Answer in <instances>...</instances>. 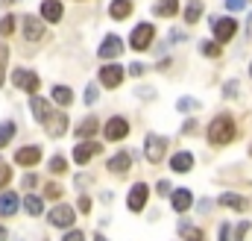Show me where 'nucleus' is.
Returning <instances> with one entry per match:
<instances>
[{"label": "nucleus", "instance_id": "bb28decb", "mask_svg": "<svg viewBox=\"0 0 252 241\" xmlns=\"http://www.w3.org/2000/svg\"><path fill=\"white\" fill-rule=\"evenodd\" d=\"M15 129H18V126H15L12 120H3V123H0V150L15 138Z\"/></svg>", "mask_w": 252, "mask_h": 241}, {"label": "nucleus", "instance_id": "0eeeda50", "mask_svg": "<svg viewBox=\"0 0 252 241\" xmlns=\"http://www.w3.org/2000/svg\"><path fill=\"white\" fill-rule=\"evenodd\" d=\"M47 218H50V224H53V227H59V230L73 227V221H76V215H73V209H70V206H53V212H50Z\"/></svg>", "mask_w": 252, "mask_h": 241}, {"label": "nucleus", "instance_id": "7ed1b4c3", "mask_svg": "<svg viewBox=\"0 0 252 241\" xmlns=\"http://www.w3.org/2000/svg\"><path fill=\"white\" fill-rule=\"evenodd\" d=\"M211 30H214L217 44H223V41H229V39L238 33V24H235L232 18H211Z\"/></svg>", "mask_w": 252, "mask_h": 241}, {"label": "nucleus", "instance_id": "9b49d317", "mask_svg": "<svg viewBox=\"0 0 252 241\" xmlns=\"http://www.w3.org/2000/svg\"><path fill=\"white\" fill-rule=\"evenodd\" d=\"M97 53H100V59H115V56H121V53H124V41H121L118 36H106Z\"/></svg>", "mask_w": 252, "mask_h": 241}, {"label": "nucleus", "instance_id": "412c9836", "mask_svg": "<svg viewBox=\"0 0 252 241\" xmlns=\"http://www.w3.org/2000/svg\"><path fill=\"white\" fill-rule=\"evenodd\" d=\"M109 15H112L115 21H124V18H129V15H132V0H112Z\"/></svg>", "mask_w": 252, "mask_h": 241}, {"label": "nucleus", "instance_id": "37998d69", "mask_svg": "<svg viewBox=\"0 0 252 241\" xmlns=\"http://www.w3.org/2000/svg\"><path fill=\"white\" fill-rule=\"evenodd\" d=\"M229 230H232L229 224H220V239L217 241H229Z\"/></svg>", "mask_w": 252, "mask_h": 241}, {"label": "nucleus", "instance_id": "aec40b11", "mask_svg": "<svg viewBox=\"0 0 252 241\" xmlns=\"http://www.w3.org/2000/svg\"><path fill=\"white\" fill-rule=\"evenodd\" d=\"M44 126H47V132H50V135H56V138H59V135H64V132H67V118L53 112L50 118L44 120Z\"/></svg>", "mask_w": 252, "mask_h": 241}, {"label": "nucleus", "instance_id": "a211bd4d", "mask_svg": "<svg viewBox=\"0 0 252 241\" xmlns=\"http://www.w3.org/2000/svg\"><path fill=\"white\" fill-rule=\"evenodd\" d=\"M170 168H173L176 174H188L190 168H193V156H190L188 150H182V153H176V156L170 159Z\"/></svg>", "mask_w": 252, "mask_h": 241}, {"label": "nucleus", "instance_id": "4be33fe9", "mask_svg": "<svg viewBox=\"0 0 252 241\" xmlns=\"http://www.w3.org/2000/svg\"><path fill=\"white\" fill-rule=\"evenodd\" d=\"M129 168H132V156L129 153H118V156L109 159V171L112 174H126Z\"/></svg>", "mask_w": 252, "mask_h": 241}, {"label": "nucleus", "instance_id": "9d476101", "mask_svg": "<svg viewBox=\"0 0 252 241\" xmlns=\"http://www.w3.org/2000/svg\"><path fill=\"white\" fill-rule=\"evenodd\" d=\"M147 197H150V188H147L144 182H135V185L129 188V200H126V203H129L132 212H141L144 203H147Z\"/></svg>", "mask_w": 252, "mask_h": 241}, {"label": "nucleus", "instance_id": "dca6fc26", "mask_svg": "<svg viewBox=\"0 0 252 241\" xmlns=\"http://www.w3.org/2000/svg\"><path fill=\"white\" fill-rule=\"evenodd\" d=\"M18 206H21V200H18V194H15V191H3V194H0V218L15 215V212H18Z\"/></svg>", "mask_w": 252, "mask_h": 241}, {"label": "nucleus", "instance_id": "b1692460", "mask_svg": "<svg viewBox=\"0 0 252 241\" xmlns=\"http://www.w3.org/2000/svg\"><path fill=\"white\" fill-rule=\"evenodd\" d=\"M220 206H229V209L244 212V209H247V200H244V197H238V194H220Z\"/></svg>", "mask_w": 252, "mask_h": 241}, {"label": "nucleus", "instance_id": "79ce46f5", "mask_svg": "<svg viewBox=\"0 0 252 241\" xmlns=\"http://www.w3.org/2000/svg\"><path fill=\"white\" fill-rule=\"evenodd\" d=\"M141 74H144V65H138V62L129 65V77H141Z\"/></svg>", "mask_w": 252, "mask_h": 241}, {"label": "nucleus", "instance_id": "c03bdc74", "mask_svg": "<svg viewBox=\"0 0 252 241\" xmlns=\"http://www.w3.org/2000/svg\"><path fill=\"white\" fill-rule=\"evenodd\" d=\"M91 209V200L88 197H79V212H88Z\"/></svg>", "mask_w": 252, "mask_h": 241}, {"label": "nucleus", "instance_id": "393cba45", "mask_svg": "<svg viewBox=\"0 0 252 241\" xmlns=\"http://www.w3.org/2000/svg\"><path fill=\"white\" fill-rule=\"evenodd\" d=\"M53 100H56L59 106H70V100H73V91H70L67 85H53Z\"/></svg>", "mask_w": 252, "mask_h": 241}, {"label": "nucleus", "instance_id": "72a5a7b5", "mask_svg": "<svg viewBox=\"0 0 252 241\" xmlns=\"http://www.w3.org/2000/svg\"><path fill=\"white\" fill-rule=\"evenodd\" d=\"M9 180H12V168L0 159V188H6V185H9Z\"/></svg>", "mask_w": 252, "mask_h": 241}, {"label": "nucleus", "instance_id": "de8ad7c7", "mask_svg": "<svg viewBox=\"0 0 252 241\" xmlns=\"http://www.w3.org/2000/svg\"><path fill=\"white\" fill-rule=\"evenodd\" d=\"M0 241H6V230L3 227H0Z\"/></svg>", "mask_w": 252, "mask_h": 241}, {"label": "nucleus", "instance_id": "f8f14e48", "mask_svg": "<svg viewBox=\"0 0 252 241\" xmlns=\"http://www.w3.org/2000/svg\"><path fill=\"white\" fill-rule=\"evenodd\" d=\"M30 109H32L35 120H41V123L53 115V103H50V100H44V97H35V94H30Z\"/></svg>", "mask_w": 252, "mask_h": 241}, {"label": "nucleus", "instance_id": "f03ea898", "mask_svg": "<svg viewBox=\"0 0 252 241\" xmlns=\"http://www.w3.org/2000/svg\"><path fill=\"white\" fill-rule=\"evenodd\" d=\"M164 153H167V138H161V135H147L144 138V156H147L150 165H158L164 159Z\"/></svg>", "mask_w": 252, "mask_h": 241}, {"label": "nucleus", "instance_id": "c756f323", "mask_svg": "<svg viewBox=\"0 0 252 241\" xmlns=\"http://www.w3.org/2000/svg\"><path fill=\"white\" fill-rule=\"evenodd\" d=\"M15 33V18L12 15H3V21H0V36H12Z\"/></svg>", "mask_w": 252, "mask_h": 241}, {"label": "nucleus", "instance_id": "3c124183", "mask_svg": "<svg viewBox=\"0 0 252 241\" xmlns=\"http://www.w3.org/2000/svg\"><path fill=\"white\" fill-rule=\"evenodd\" d=\"M250 156H252V144H250Z\"/></svg>", "mask_w": 252, "mask_h": 241}, {"label": "nucleus", "instance_id": "20e7f679", "mask_svg": "<svg viewBox=\"0 0 252 241\" xmlns=\"http://www.w3.org/2000/svg\"><path fill=\"white\" fill-rule=\"evenodd\" d=\"M153 36H156V30H153L150 24H138V27L132 30V36H129L132 50H147V47H150V41H153Z\"/></svg>", "mask_w": 252, "mask_h": 241}, {"label": "nucleus", "instance_id": "8fccbe9b", "mask_svg": "<svg viewBox=\"0 0 252 241\" xmlns=\"http://www.w3.org/2000/svg\"><path fill=\"white\" fill-rule=\"evenodd\" d=\"M3 3H15V0H3Z\"/></svg>", "mask_w": 252, "mask_h": 241}, {"label": "nucleus", "instance_id": "a19ab883", "mask_svg": "<svg viewBox=\"0 0 252 241\" xmlns=\"http://www.w3.org/2000/svg\"><path fill=\"white\" fill-rule=\"evenodd\" d=\"M62 241H85V236H82V233H76V230H70Z\"/></svg>", "mask_w": 252, "mask_h": 241}, {"label": "nucleus", "instance_id": "6e6552de", "mask_svg": "<svg viewBox=\"0 0 252 241\" xmlns=\"http://www.w3.org/2000/svg\"><path fill=\"white\" fill-rule=\"evenodd\" d=\"M103 135L109 138V141H121V138H126L129 135V123H126V118H112L109 123H106V129H103Z\"/></svg>", "mask_w": 252, "mask_h": 241}, {"label": "nucleus", "instance_id": "c85d7f7f", "mask_svg": "<svg viewBox=\"0 0 252 241\" xmlns=\"http://www.w3.org/2000/svg\"><path fill=\"white\" fill-rule=\"evenodd\" d=\"M199 15H202V3H199V0L188 3V9H185V24H196Z\"/></svg>", "mask_w": 252, "mask_h": 241}, {"label": "nucleus", "instance_id": "58836bf2", "mask_svg": "<svg viewBox=\"0 0 252 241\" xmlns=\"http://www.w3.org/2000/svg\"><path fill=\"white\" fill-rule=\"evenodd\" d=\"M35 185H38V177L35 174H27L24 177V188H35Z\"/></svg>", "mask_w": 252, "mask_h": 241}, {"label": "nucleus", "instance_id": "ea45409f", "mask_svg": "<svg viewBox=\"0 0 252 241\" xmlns=\"http://www.w3.org/2000/svg\"><path fill=\"white\" fill-rule=\"evenodd\" d=\"M226 6H229L232 12H238V9H244V6H247V0H226Z\"/></svg>", "mask_w": 252, "mask_h": 241}, {"label": "nucleus", "instance_id": "a878e982", "mask_svg": "<svg viewBox=\"0 0 252 241\" xmlns=\"http://www.w3.org/2000/svg\"><path fill=\"white\" fill-rule=\"evenodd\" d=\"M24 209H27V215H41V209H44V203H41V197H32V194H27L24 197Z\"/></svg>", "mask_w": 252, "mask_h": 241}, {"label": "nucleus", "instance_id": "09e8293b", "mask_svg": "<svg viewBox=\"0 0 252 241\" xmlns=\"http://www.w3.org/2000/svg\"><path fill=\"white\" fill-rule=\"evenodd\" d=\"M94 241H109V239H106V236H97V239H94Z\"/></svg>", "mask_w": 252, "mask_h": 241}, {"label": "nucleus", "instance_id": "4468645a", "mask_svg": "<svg viewBox=\"0 0 252 241\" xmlns=\"http://www.w3.org/2000/svg\"><path fill=\"white\" fill-rule=\"evenodd\" d=\"M38 159H41V147H35V144H30V147H21V150L15 153V162H18V165H24V168H32V165H38Z\"/></svg>", "mask_w": 252, "mask_h": 241}, {"label": "nucleus", "instance_id": "a18cd8bd", "mask_svg": "<svg viewBox=\"0 0 252 241\" xmlns=\"http://www.w3.org/2000/svg\"><path fill=\"white\" fill-rule=\"evenodd\" d=\"M158 194H170V182H158Z\"/></svg>", "mask_w": 252, "mask_h": 241}, {"label": "nucleus", "instance_id": "1a4fd4ad", "mask_svg": "<svg viewBox=\"0 0 252 241\" xmlns=\"http://www.w3.org/2000/svg\"><path fill=\"white\" fill-rule=\"evenodd\" d=\"M100 150H103V144H97V141H85V144H76V147H73V159H76L79 165H88Z\"/></svg>", "mask_w": 252, "mask_h": 241}, {"label": "nucleus", "instance_id": "49530a36", "mask_svg": "<svg viewBox=\"0 0 252 241\" xmlns=\"http://www.w3.org/2000/svg\"><path fill=\"white\" fill-rule=\"evenodd\" d=\"M235 91H238V82H229V85H226V94L235 97Z\"/></svg>", "mask_w": 252, "mask_h": 241}, {"label": "nucleus", "instance_id": "e433bc0d", "mask_svg": "<svg viewBox=\"0 0 252 241\" xmlns=\"http://www.w3.org/2000/svg\"><path fill=\"white\" fill-rule=\"evenodd\" d=\"M47 197H50V200H59V197H62V188H59L56 182H50V185H47Z\"/></svg>", "mask_w": 252, "mask_h": 241}, {"label": "nucleus", "instance_id": "cd10ccee", "mask_svg": "<svg viewBox=\"0 0 252 241\" xmlns=\"http://www.w3.org/2000/svg\"><path fill=\"white\" fill-rule=\"evenodd\" d=\"M179 236H182L185 241H205V239H202V233H199L193 224H188V221H185V224H179Z\"/></svg>", "mask_w": 252, "mask_h": 241}, {"label": "nucleus", "instance_id": "5701e85b", "mask_svg": "<svg viewBox=\"0 0 252 241\" xmlns=\"http://www.w3.org/2000/svg\"><path fill=\"white\" fill-rule=\"evenodd\" d=\"M97 129H100V120L97 118H85L79 126H76V138H91Z\"/></svg>", "mask_w": 252, "mask_h": 241}, {"label": "nucleus", "instance_id": "603ef678", "mask_svg": "<svg viewBox=\"0 0 252 241\" xmlns=\"http://www.w3.org/2000/svg\"><path fill=\"white\" fill-rule=\"evenodd\" d=\"M250 74H252V65H250Z\"/></svg>", "mask_w": 252, "mask_h": 241}, {"label": "nucleus", "instance_id": "f257e3e1", "mask_svg": "<svg viewBox=\"0 0 252 241\" xmlns=\"http://www.w3.org/2000/svg\"><path fill=\"white\" fill-rule=\"evenodd\" d=\"M232 138H235V120H232V115H217L211 120V126H208V141L214 147H226Z\"/></svg>", "mask_w": 252, "mask_h": 241}, {"label": "nucleus", "instance_id": "2f4dec72", "mask_svg": "<svg viewBox=\"0 0 252 241\" xmlns=\"http://www.w3.org/2000/svg\"><path fill=\"white\" fill-rule=\"evenodd\" d=\"M6 65H9V47L0 41V85H3V74H6Z\"/></svg>", "mask_w": 252, "mask_h": 241}, {"label": "nucleus", "instance_id": "2eb2a0df", "mask_svg": "<svg viewBox=\"0 0 252 241\" xmlns=\"http://www.w3.org/2000/svg\"><path fill=\"white\" fill-rule=\"evenodd\" d=\"M170 203H173L176 212H188L190 206H193V194H190L188 188H176V191L170 194Z\"/></svg>", "mask_w": 252, "mask_h": 241}, {"label": "nucleus", "instance_id": "4c0bfd02", "mask_svg": "<svg viewBox=\"0 0 252 241\" xmlns=\"http://www.w3.org/2000/svg\"><path fill=\"white\" fill-rule=\"evenodd\" d=\"M247 233H250V224H247V221H244V224H238V227H235V236H238V239H235V241H244Z\"/></svg>", "mask_w": 252, "mask_h": 241}, {"label": "nucleus", "instance_id": "f3484780", "mask_svg": "<svg viewBox=\"0 0 252 241\" xmlns=\"http://www.w3.org/2000/svg\"><path fill=\"white\" fill-rule=\"evenodd\" d=\"M62 15H64V9H62L59 0H44V3H41V18H44V21L56 24V21H62Z\"/></svg>", "mask_w": 252, "mask_h": 241}, {"label": "nucleus", "instance_id": "7c9ffc66", "mask_svg": "<svg viewBox=\"0 0 252 241\" xmlns=\"http://www.w3.org/2000/svg\"><path fill=\"white\" fill-rule=\"evenodd\" d=\"M202 53H205L208 59H217V56H220V44H217V41H202Z\"/></svg>", "mask_w": 252, "mask_h": 241}, {"label": "nucleus", "instance_id": "c9c22d12", "mask_svg": "<svg viewBox=\"0 0 252 241\" xmlns=\"http://www.w3.org/2000/svg\"><path fill=\"white\" fill-rule=\"evenodd\" d=\"M85 103H88V106L97 103V85H88V88H85Z\"/></svg>", "mask_w": 252, "mask_h": 241}, {"label": "nucleus", "instance_id": "6ab92c4d", "mask_svg": "<svg viewBox=\"0 0 252 241\" xmlns=\"http://www.w3.org/2000/svg\"><path fill=\"white\" fill-rule=\"evenodd\" d=\"M176 12H179V0H158L153 6V15L156 18H173Z\"/></svg>", "mask_w": 252, "mask_h": 241}, {"label": "nucleus", "instance_id": "473e14b6", "mask_svg": "<svg viewBox=\"0 0 252 241\" xmlns=\"http://www.w3.org/2000/svg\"><path fill=\"white\" fill-rule=\"evenodd\" d=\"M50 171H53V174H64V171H67L64 156H53V159H50Z\"/></svg>", "mask_w": 252, "mask_h": 241}, {"label": "nucleus", "instance_id": "423d86ee", "mask_svg": "<svg viewBox=\"0 0 252 241\" xmlns=\"http://www.w3.org/2000/svg\"><path fill=\"white\" fill-rule=\"evenodd\" d=\"M124 68L121 65H103V71H100V82H103V88H118L121 82H124Z\"/></svg>", "mask_w": 252, "mask_h": 241}, {"label": "nucleus", "instance_id": "ddd939ff", "mask_svg": "<svg viewBox=\"0 0 252 241\" xmlns=\"http://www.w3.org/2000/svg\"><path fill=\"white\" fill-rule=\"evenodd\" d=\"M41 36H44V21L27 15V18H24V39H27V41H38Z\"/></svg>", "mask_w": 252, "mask_h": 241}, {"label": "nucleus", "instance_id": "f704fd0d", "mask_svg": "<svg viewBox=\"0 0 252 241\" xmlns=\"http://www.w3.org/2000/svg\"><path fill=\"white\" fill-rule=\"evenodd\" d=\"M196 106H199V103H196L193 97H182V100L176 103V109H179V112H190V109H196Z\"/></svg>", "mask_w": 252, "mask_h": 241}, {"label": "nucleus", "instance_id": "39448f33", "mask_svg": "<svg viewBox=\"0 0 252 241\" xmlns=\"http://www.w3.org/2000/svg\"><path fill=\"white\" fill-rule=\"evenodd\" d=\"M12 82H15L18 88H24L27 94H35V91H38V85H41V80H38L32 71H27V68H18V71L12 74Z\"/></svg>", "mask_w": 252, "mask_h": 241}]
</instances>
